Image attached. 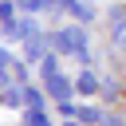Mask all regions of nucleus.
<instances>
[{"label": "nucleus", "mask_w": 126, "mask_h": 126, "mask_svg": "<svg viewBox=\"0 0 126 126\" xmlns=\"http://www.w3.org/2000/svg\"><path fill=\"white\" fill-rule=\"evenodd\" d=\"M0 102L20 106V102H24V87H4V91H0Z\"/></svg>", "instance_id": "nucleus-5"}, {"label": "nucleus", "mask_w": 126, "mask_h": 126, "mask_svg": "<svg viewBox=\"0 0 126 126\" xmlns=\"http://www.w3.org/2000/svg\"><path fill=\"white\" fill-rule=\"evenodd\" d=\"M43 91H35V87H24V102H28V110H39L43 106V98H39Z\"/></svg>", "instance_id": "nucleus-6"}, {"label": "nucleus", "mask_w": 126, "mask_h": 126, "mask_svg": "<svg viewBox=\"0 0 126 126\" xmlns=\"http://www.w3.org/2000/svg\"><path fill=\"white\" fill-rule=\"evenodd\" d=\"M75 91H79V94H94V91H98V79H94L91 71H83V75L75 79Z\"/></svg>", "instance_id": "nucleus-3"}, {"label": "nucleus", "mask_w": 126, "mask_h": 126, "mask_svg": "<svg viewBox=\"0 0 126 126\" xmlns=\"http://www.w3.org/2000/svg\"><path fill=\"white\" fill-rule=\"evenodd\" d=\"M75 118H79V122H98L102 114H98V110H91V106H83V110H75Z\"/></svg>", "instance_id": "nucleus-8"}, {"label": "nucleus", "mask_w": 126, "mask_h": 126, "mask_svg": "<svg viewBox=\"0 0 126 126\" xmlns=\"http://www.w3.org/2000/svg\"><path fill=\"white\" fill-rule=\"evenodd\" d=\"M28 126H51L43 110H28Z\"/></svg>", "instance_id": "nucleus-9"}, {"label": "nucleus", "mask_w": 126, "mask_h": 126, "mask_svg": "<svg viewBox=\"0 0 126 126\" xmlns=\"http://www.w3.org/2000/svg\"><path fill=\"white\" fill-rule=\"evenodd\" d=\"M16 8L20 12H43V8H51V0H16Z\"/></svg>", "instance_id": "nucleus-7"}, {"label": "nucleus", "mask_w": 126, "mask_h": 126, "mask_svg": "<svg viewBox=\"0 0 126 126\" xmlns=\"http://www.w3.org/2000/svg\"><path fill=\"white\" fill-rule=\"evenodd\" d=\"M110 39H114V47H122V51H126V20H122V16H114V28H110Z\"/></svg>", "instance_id": "nucleus-4"}, {"label": "nucleus", "mask_w": 126, "mask_h": 126, "mask_svg": "<svg viewBox=\"0 0 126 126\" xmlns=\"http://www.w3.org/2000/svg\"><path fill=\"white\" fill-rule=\"evenodd\" d=\"M71 12H75V16H79V20H94V8H87V4H75V8H71Z\"/></svg>", "instance_id": "nucleus-10"}, {"label": "nucleus", "mask_w": 126, "mask_h": 126, "mask_svg": "<svg viewBox=\"0 0 126 126\" xmlns=\"http://www.w3.org/2000/svg\"><path fill=\"white\" fill-rule=\"evenodd\" d=\"M0 20H12V4L8 0H0Z\"/></svg>", "instance_id": "nucleus-11"}, {"label": "nucleus", "mask_w": 126, "mask_h": 126, "mask_svg": "<svg viewBox=\"0 0 126 126\" xmlns=\"http://www.w3.org/2000/svg\"><path fill=\"white\" fill-rule=\"evenodd\" d=\"M59 8H75V0H59Z\"/></svg>", "instance_id": "nucleus-12"}, {"label": "nucleus", "mask_w": 126, "mask_h": 126, "mask_svg": "<svg viewBox=\"0 0 126 126\" xmlns=\"http://www.w3.org/2000/svg\"><path fill=\"white\" fill-rule=\"evenodd\" d=\"M51 47H55L59 55H83V59H87V32H83L79 24H67V28H59V32L51 35Z\"/></svg>", "instance_id": "nucleus-1"}, {"label": "nucleus", "mask_w": 126, "mask_h": 126, "mask_svg": "<svg viewBox=\"0 0 126 126\" xmlns=\"http://www.w3.org/2000/svg\"><path fill=\"white\" fill-rule=\"evenodd\" d=\"M47 94H51L55 102H71V94H79V91H75L71 79H63V75L55 71V75H47Z\"/></svg>", "instance_id": "nucleus-2"}]
</instances>
